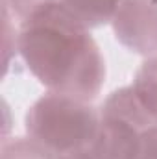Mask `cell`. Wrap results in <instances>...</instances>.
Instances as JSON below:
<instances>
[{"mask_svg":"<svg viewBox=\"0 0 157 159\" xmlns=\"http://www.w3.org/2000/svg\"><path fill=\"white\" fill-rule=\"evenodd\" d=\"M57 2L59 0H2V4L7 6V9L13 15V19L19 20V24L28 20L37 11L52 6V4H57Z\"/></svg>","mask_w":157,"mask_h":159,"instance_id":"cell-8","label":"cell"},{"mask_svg":"<svg viewBox=\"0 0 157 159\" xmlns=\"http://www.w3.org/2000/svg\"><path fill=\"white\" fill-rule=\"evenodd\" d=\"M0 159H94L92 152L74 154V156H61L46 146H43L32 137H15L11 141H4Z\"/></svg>","mask_w":157,"mask_h":159,"instance_id":"cell-6","label":"cell"},{"mask_svg":"<svg viewBox=\"0 0 157 159\" xmlns=\"http://www.w3.org/2000/svg\"><path fill=\"white\" fill-rule=\"evenodd\" d=\"M17 54L50 93L92 102L105 81V61L91 35L59 2L19 24Z\"/></svg>","mask_w":157,"mask_h":159,"instance_id":"cell-1","label":"cell"},{"mask_svg":"<svg viewBox=\"0 0 157 159\" xmlns=\"http://www.w3.org/2000/svg\"><path fill=\"white\" fill-rule=\"evenodd\" d=\"M111 26L117 41L129 52L157 56V0H122Z\"/></svg>","mask_w":157,"mask_h":159,"instance_id":"cell-4","label":"cell"},{"mask_svg":"<svg viewBox=\"0 0 157 159\" xmlns=\"http://www.w3.org/2000/svg\"><path fill=\"white\" fill-rule=\"evenodd\" d=\"M131 89L144 111L157 122V56L142 61L133 76Z\"/></svg>","mask_w":157,"mask_h":159,"instance_id":"cell-7","label":"cell"},{"mask_svg":"<svg viewBox=\"0 0 157 159\" xmlns=\"http://www.w3.org/2000/svg\"><path fill=\"white\" fill-rule=\"evenodd\" d=\"M122 0H59V4L85 28H100L113 22Z\"/></svg>","mask_w":157,"mask_h":159,"instance_id":"cell-5","label":"cell"},{"mask_svg":"<svg viewBox=\"0 0 157 159\" xmlns=\"http://www.w3.org/2000/svg\"><path fill=\"white\" fill-rule=\"evenodd\" d=\"M94 159H157V122L141 106L131 85L113 91L100 107Z\"/></svg>","mask_w":157,"mask_h":159,"instance_id":"cell-3","label":"cell"},{"mask_svg":"<svg viewBox=\"0 0 157 159\" xmlns=\"http://www.w3.org/2000/svg\"><path fill=\"white\" fill-rule=\"evenodd\" d=\"M28 137L61 156L91 152L100 135V109L91 102L46 93L26 111Z\"/></svg>","mask_w":157,"mask_h":159,"instance_id":"cell-2","label":"cell"}]
</instances>
